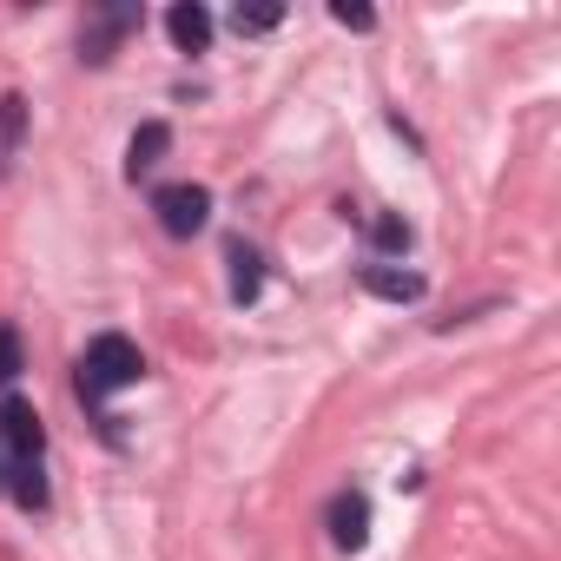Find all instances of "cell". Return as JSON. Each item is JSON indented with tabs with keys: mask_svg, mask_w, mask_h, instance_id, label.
<instances>
[{
	"mask_svg": "<svg viewBox=\"0 0 561 561\" xmlns=\"http://www.w3.org/2000/svg\"><path fill=\"white\" fill-rule=\"evenodd\" d=\"M0 443H8L21 462H27V456H41L47 430H41V410H34L27 397H8V403H0Z\"/></svg>",
	"mask_w": 561,
	"mask_h": 561,
	"instance_id": "3",
	"label": "cell"
},
{
	"mask_svg": "<svg viewBox=\"0 0 561 561\" xmlns=\"http://www.w3.org/2000/svg\"><path fill=\"white\" fill-rule=\"evenodd\" d=\"M0 489H8V462H0Z\"/></svg>",
	"mask_w": 561,
	"mask_h": 561,
	"instance_id": "16",
	"label": "cell"
},
{
	"mask_svg": "<svg viewBox=\"0 0 561 561\" xmlns=\"http://www.w3.org/2000/svg\"><path fill=\"white\" fill-rule=\"evenodd\" d=\"M14 377H21V331L0 324V383H14Z\"/></svg>",
	"mask_w": 561,
	"mask_h": 561,
	"instance_id": "15",
	"label": "cell"
},
{
	"mask_svg": "<svg viewBox=\"0 0 561 561\" xmlns=\"http://www.w3.org/2000/svg\"><path fill=\"white\" fill-rule=\"evenodd\" d=\"M364 291L370 298H390V305H410V298H423V277L416 271H397V264H364Z\"/></svg>",
	"mask_w": 561,
	"mask_h": 561,
	"instance_id": "6",
	"label": "cell"
},
{
	"mask_svg": "<svg viewBox=\"0 0 561 561\" xmlns=\"http://www.w3.org/2000/svg\"><path fill=\"white\" fill-rule=\"evenodd\" d=\"M277 21H285V8H277V0H251V8L238 0V14H231V27H238V34H271Z\"/></svg>",
	"mask_w": 561,
	"mask_h": 561,
	"instance_id": "11",
	"label": "cell"
},
{
	"mask_svg": "<svg viewBox=\"0 0 561 561\" xmlns=\"http://www.w3.org/2000/svg\"><path fill=\"white\" fill-rule=\"evenodd\" d=\"M133 21H139L133 8H113V14H106V21H100V27H93L87 41H80V60H93V67H106V60H113V41H119V34H126Z\"/></svg>",
	"mask_w": 561,
	"mask_h": 561,
	"instance_id": "9",
	"label": "cell"
},
{
	"mask_svg": "<svg viewBox=\"0 0 561 561\" xmlns=\"http://www.w3.org/2000/svg\"><path fill=\"white\" fill-rule=\"evenodd\" d=\"M331 541H337V548H364V541H370V502H364L357 489L331 495Z\"/></svg>",
	"mask_w": 561,
	"mask_h": 561,
	"instance_id": "4",
	"label": "cell"
},
{
	"mask_svg": "<svg viewBox=\"0 0 561 561\" xmlns=\"http://www.w3.org/2000/svg\"><path fill=\"white\" fill-rule=\"evenodd\" d=\"M331 21H337V27H351V34H370V27H377V14H370V8H357V0H331Z\"/></svg>",
	"mask_w": 561,
	"mask_h": 561,
	"instance_id": "14",
	"label": "cell"
},
{
	"mask_svg": "<svg viewBox=\"0 0 561 561\" xmlns=\"http://www.w3.org/2000/svg\"><path fill=\"white\" fill-rule=\"evenodd\" d=\"M21 126H27V100H21V93H8V100H0V172H8V152H14Z\"/></svg>",
	"mask_w": 561,
	"mask_h": 561,
	"instance_id": "12",
	"label": "cell"
},
{
	"mask_svg": "<svg viewBox=\"0 0 561 561\" xmlns=\"http://www.w3.org/2000/svg\"><path fill=\"white\" fill-rule=\"evenodd\" d=\"M370 238H377V251H410V225H403L397 211H383V218L370 225Z\"/></svg>",
	"mask_w": 561,
	"mask_h": 561,
	"instance_id": "13",
	"label": "cell"
},
{
	"mask_svg": "<svg viewBox=\"0 0 561 561\" xmlns=\"http://www.w3.org/2000/svg\"><path fill=\"white\" fill-rule=\"evenodd\" d=\"M225 264H231V298H238V305H251V298H257V285H264V257L238 238V244L225 251Z\"/></svg>",
	"mask_w": 561,
	"mask_h": 561,
	"instance_id": "8",
	"label": "cell"
},
{
	"mask_svg": "<svg viewBox=\"0 0 561 561\" xmlns=\"http://www.w3.org/2000/svg\"><path fill=\"white\" fill-rule=\"evenodd\" d=\"M152 211H159V225H165L172 238H192V231H205V218H211V192H205V185H165V192L152 198Z\"/></svg>",
	"mask_w": 561,
	"mask_h": 561,
	"instance_id": "2",
	"label": "cell"
},
{
	"mask_svg": "<svg viewBox=\"0 0 561 561\" xmlns=\"http://www.w3.org/2000/svg\"><path fill=\"white\" fill-rule=\"evenodd\" d=\"M139 344L133 337H119V331H106V337H93L87 344V357H80V397L87 403H100L106 390H126V383H139Z\"/></svg>",
	"mask_w": 561,
	"mask_h": 561,
	"instance_id": "1",
	"label": "cell"
},
{
	"mask_svg": "<svg viewBox=\"0 0 561 561\" xmlns=\"http://www.w3.org/2000/svg\"><path fill=\"white\" fill-rule=\"evenodd\" d=\"M165 34H172L185 54H205V47H211V14L198 8V0H179V8L165 14Z\"/></svg>",
	"mask_w": 561,
	"mask_h": 561,
	"instance_id": "7",
	"label": "cell"
},
{
	"mask_svg": "<svg viewBox=\"0 0 561 561\" xmlns=\"http://www.w3.org/2000/svg\"><path fill=\"white\" fill-rule=\"evenodd\" d=\"M165 146H172V126H165V119H146V126L133 133V146H126V179H146V172L165 159Z\"/></svg>",
	"mask_w": 561,
	"mask_h": 561,
	"instance_id": "5",
	"label": "cell"
},
{
	"mask_svg": "<svg viewBox=\"0 0 561 561\" xmlns=\"http://www.w3.org/2000/svg\"><path fill=\"white\" fill-rule=\"evenodd\" d=\"M8 489H14L21 508H47V469H41V456L14 462V469H8Z\"/></svg>",
	"mask_w": 561,
	"mask_h": 561,
	"instance_id": "10",
	"label": "cell"
}]
</instances>
